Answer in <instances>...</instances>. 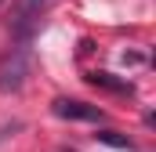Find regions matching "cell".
<instances>
[{"mask_svg":"<svg viewBox=\"0 0 156 152\" xmlns=\"http://www.w3.org/2000/svg\"><path fill=\"white\" fill-rule=\"evenodd\" d=\"M22 83H26V51L15 47L0 62V91H18Z\"/></svg>","mask_w":156,"mask_h":152,"instance_id":"1","label":"cell"},{"mask_svg":"<svg viewBox=\"0 0 156 152\" xmlns=\"http://www.w3.org/2000/svg\"><path fill=\"white\" fill-rule=\"evenodd\" d=\"M51 112L62 116V119H87V123H98L102 119V109L98 105H87V102H76V98H55L51 102Z\"/></svg>","mask_w":156,"mask_h":152,"instance_id":"2","label":"cell"},{"mask_svg":"<svg viewBox=\"0 0 156 152\" xmlns=\"http://www.w3.org/2000/svg\"><path fill=\"white\" fill-rule=\"evenodd\" d=\"M47 4H51V0H22V7H18V33H22V36L29 33V26L40 18V11H44Z\"/></svg>","mask_w":156,"mask_h":152,"instance_id":"3","label":"cell"},{"mask_svg":"<svg viewBox=\"0 0 156 152\" xmlns=\"http://www.w3.org/2000/svg\"><path fill=\"white\" fill-rule=\"evenodd\" d=\"M94 87H109V91H120V94H131V83H123V80H113V73H91L87 76Z\"/></svg>","mask_w":156,"mask_h":152,"instance_id":"4","label":"cell"},{"mask_svg":"<svg viewBox=\"0 0 156 152\" xmlns=\"http://www.w3.org/2000/svg\"><path fill=\"white\" fill-rule=\"evenodd\" d=\"M98 141H109V145H116V149H131V141L127 138H116V130H102V134H94Z\"/></svg>","mask_w":156,"mask_h":152,"instance_id":"5","label":"cell"},{"mask_svg":"<svg viewBox=\"0 0 156 152\" xmlns=\"http://www.w3.org/2000/svg\"><path fill=\"white\" fill-rule=\"evenodd\" d=\"M0 4H4V0H0Z\"/></svg>","mask_w":156,"mask_h":152,"instance_id":"6","label":"cell"}]
</instances>
